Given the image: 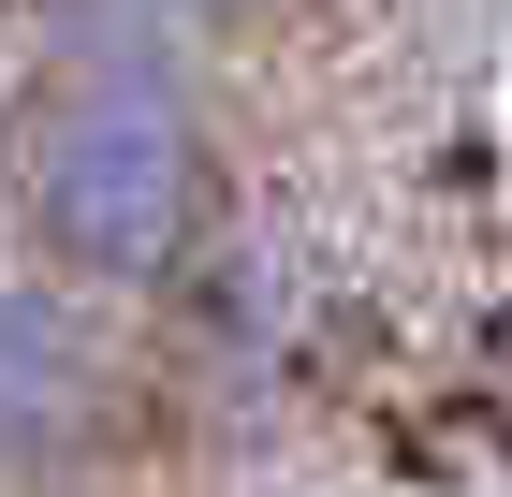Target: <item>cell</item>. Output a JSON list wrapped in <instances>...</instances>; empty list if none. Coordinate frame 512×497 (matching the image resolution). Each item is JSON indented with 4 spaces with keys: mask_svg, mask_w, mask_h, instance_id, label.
<instances>
[{
    "mask_svg": "<svg viewBox=\"0 0 512 497\" xmlns=\"http://www.w3.org/2000/svg\"><path fill=\"white\" fill-rule=\"evenodd\" d=\"M103 424V351L44 278H0V468H59Z\"/></svg>",
    "mask_w": 512,
    "mask_h": 497,
    "instance_id": "2",
    "label": "cell"
},
{
    "mask_svg": "<svg viewBox=\"0 0 512 497\" xmlns=\"http://www.w3.org/2000/svg\"><path fill=\"white\" fill-rule=\"evenodd\" d=\"M161 15H249V0H161Z\"/></svg>",
    "mask_w": 512,
    "mask_h": 497,
    "instance_id": "3",
    "label": "cell"
},
{
    "mask_svg": "<svg viewBox=\"0 0 512 497\" xmlns=\"http://www.w3.org/2000/svg\"><path fill=\"white\" fill-rule=\"evenodd\" d=\"M30 234L88 293L176 278L205 234V117L161 59H74L30 117Z\"/></svg>",
    "mask_w": 512,
    "mask_h": 497,
    "instance_id": "1",
    "label": "cell"
}]
</instances>
